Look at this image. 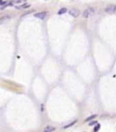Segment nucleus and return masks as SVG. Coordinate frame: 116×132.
Masks as SVG:
<instances>
[{"label":"nucleus","mask_w":116,"mask_h":132,"mask_svg":"<svg viewBox=\"0 0 116 132\" xmlns=\"http://www.w3.org/2000/svg\"><path fill=\"white\" fill-rule=\"evenodd\" d=\"M104 11H105L106 13H108V14L114 13V12L116 11V6H114V5H109L108 6H106V7H105Z\"/></svg>","instance_id":"obj_2"},{"label":"nucleus","mask_w":116,"mask_h":132,"mask_svg":"<svg viewBox=\"0 0 116 132\" xmlns=\"http://www.w3.org/2000/svg\"><path fill=\"white\" fill-rule=\"evenodd\" d=\"M97 124V121H91L89 123V126H94V125H96Z\"/></svg>","instance_id":"obj_10"},{"label":"nucleus","mask_w":116,"mask_h":132,"mask_svg":"<svg viewBox=\"0 0 116 132\" xmlns=\"http://www.w3.org/2000/svg\"><path fill=\"white\" fill-rule=\"evenodd\" d=\"M69 15L72 16L73 17H77L80 15V11L76 8H73L71 10H69Z\"/></svg>","instance_id":"obj_3"},{"label":"nucleus","mask_w":116,"mask_h":132,"mask_svg":"<svg viewBox=\"0 0 116 132\" xmlns=\"http://www.w3.org/2000/svg\"><path fill=\"white\" fill-rule=\"evenodd\" d=\"M94 13H95V11H94V9L93 7H89V8H87L86 10L84 11V13H83V17L84 18H89L91 17L92 16H94Z\"/></svg>","instance_id":"obj_1"},{"label":"nucleus","mask_w":116,"mask_h":132,"mask_svg":"<svg viewBox=\"0 0 116 132\" xmlns=\"http://www.w3.org/2000/svg\"><path fill=\"white\" fill-rule=\"evenodd\" d=\"M99 129H100V124H96V126L94 127V131H98Z\"/></svg>","instance_id":"obj_8"},{"label":"nucleus","mask_w":116,"mask_h":132,"mask_svg":"<svg viewBox=\"0 0 116 132\" xmlns=\"http://www.w3.org/2000/svg\"><path fill=\"white\" fill-rule=\"evenodd\" d=\"M75 122H76V121H73V122L70 123V124H68V125H66V126H64V127H63V128H67V127H71V126H73V125H74V124Z\"/></svg>","instance_id":"obj_9"},{"label":"nucleus","mask_w":116,"mask_h":132,"mask_svg":"<svg viewBox=\"0 0 116 132\" xmlns=\"http://www.w3.org/2000/svg\"><path fill=\"white\" fill-rule=\"evenodd\" d=\"M67 12V8L66 7H63V8H61L59 11L57 12L58 15H63V14H64V13H66Z\"/></svg>","instance_id":"obj_5"},{"label":"nucleus","mask_w":116,"mask_h":132,"mask_svg":"<svg viewBox=\"0 0 116 132\" xmlns=\"http://www.w3.org/2000/svg\"><path fill=\"white\" fill-rule=\"evenodd\" d=\"M54 127H46L45 128V132H49V131H54Z\"/></svg>","instance_id":"obj_7"},{"label":"nucleus","mask_w":116,"mask_h":132,"mask_svg":"<svg viewBox=\"0 0 116 132\" xmlns=\"http://www.w3.org/2000/svg\"><path fill=\"white\" fill-rule=\"evenodd\" d=\"M97 117V115H92V116H90V117H88V118L85 119V121H90V120H92V119H94V118H95Z\"/></svg>","instance_id":"obj_6"},{"label":"nucleus","mask_w":116,"mask_h":132,"mask_svg":"<svg viewBox=\"0 0 116 132\" xmlns=\"http://www.w3.org/2000/svg\"><path fill=\"white\" fill-rule=\"evenodd\" d=\"M35 17L39 18V19H45L46 17V12H39V13H36L34 15Z\"/></svg>","instance_id":"obj_4"}]
</instances>
